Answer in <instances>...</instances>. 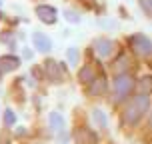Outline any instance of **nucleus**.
<instances>
[{"label": "nucleus", "mask_w": 152, "mask_h": 144, "mask_svg": "<svg viewBox=\"0 0 152 144\" xmlns=\"http://www.w3.org/2000/svg\"><path fill=\"white\" fill-rule=\"evenodd\" d=\"M0 116H2V106H0Z\"/></svg>", "instance_id": "27"}, {"label": "nucleus", "mask_w": 152, "mask_h": 144, "mask_svg": "<svg viewBox=\"0 0 152 144\" xmlns=\"http://www.w3.org/2000/svg\"><path fill=\"white\" fill-rule=\"evenodd\" d=\"M136 2H138V8L142 10V14L152 20V0H136Z\"/></svg>", "instance_id": "20"}, {"label": "nucleus", "mask_w": 152, "mask_h": 144, "mask_svg": "<svg viewBox=\"0 0 152 144\" xmlns=\"http://www.w3.org/2000/svg\"><path fill=\"white\" fill-rule=\"evenodd\" d=\"M62 14H64V20H66V22L68 24H80L82 22V16H80V12H78V10H72V8H64V10H62Z\"/></svg>", "instance_id": "17"}, {"label": "nucleus", "mask_w": 152, "mask_h": 144, "mask_svg": "<svg viewBox=\"0 0 152 144\" xmlns=\"http://www.w3.org/2000/svg\"><path fill=\"white\" fill-rule=\"evenodd\" d=\"M92 120H94V124L98 126V130H106L108 128V116L106 112L102 110V108H92Z\"/></svg>", "instance_id": "13"}, {"label": "nucleus", "mask_w": 152, "mask_h": 144, "mask_svg": "<svg viewBox=\"0 0 152 144\" xmlns=\"http://www.w3.org/2000/svg\"><path fill=\"white\" fill-rule=\"evenodd\" d=\"M2 8H4V0H0V10H2Z\"/></svg>", "instance_id": "25"}, {"label": "nucleus", "mask_w": 152, "mask_h": 144, "mask_svg": "<svg viewBox=\"0 0 152 144\" xmlns=\"http://www.w3.org/2000/svg\"><path fill=\"white\" fill-rule=\"evenodd\" d=\"M148 126H150V130H152V110H150V122H148Z\"/></svg>", "instance_id": "24"}, {"label": "nucleus", "mask_w": 152, "mask_h": 144, "mask_svg": "<svg viewBox=\"0 0 152 144\" xmlns=\"http://www.w3.org/2000/svg\"><path fill=\"white\" fill-rule=\"evenodd\" d=\"M30 42H32L34 52H38V54H50V52H52V48H54L52 38L48 36L46 32H42V30H32Z\"/></svg>", "instance_id": "7"}, {"label": "nucleus", "mask_w": 152, "mask_h": 144, "mask_svg": "<svg viewBox=\"0 0 152 144\" xmlns=\"http://www.w3.org/2000/svg\"><path fill=\"white\" fill-rule=\"evenodd\" d=\"M2 124H4V128L10 130V128H14L16 126V122H18V114H16V110L12 106H6V108H2Z\"/></svg>", "instance_id": "12"}, {"label": "nucleus", "mask_w": 152, "mask_h": 144, "mask_svg": "<svg viewBox=\"0 0 152 144\" xmlns=\"http://www.w3.org/2000/svg\"><path fill=\"white\" fill-rule=\"evenodd\" d=\"M42 72H44V78L50 84H62L64 78H66V72H64V62H58L54 58H46L44 64H42Z\"/></svg>", "instance_id": "4"}, {"label": "nucleus", "mask_w": 152, "mask_h": 144, "mask_svg": "<svg viewBox=\"0 0 152 144\" xmlns=\"http://www.w3.org/2000/svg\"><path fill=\"white\" fill-rule=\"evenodd\" d=\"M92 48H94V52L98 54L100 58L108 60L112 54H116V50H118V42L112 40V38H108V36H98V38L92 40Z\"/></svg>", "instance_id": "6"}, {"label": "nucleus", "mask_w": 152, "mask_h": 144, "mask_svg": "<svg viewBox=\"0 0 152 144\" xmlns=\"http://www.w3.org/2000/svg\"><path fill=\"white\" fill-rule=\"evenodd\" d=\"M2 80H4V74H2V70H0V86H2Z\"/></svg>", "instance_id": "23"}, {"label": "nucleus", "mask_w": 152, "mask_h": 144, "mask_svg": "<svg viewBox=\"0 0 152 144\" xmlns=\"http://www.w3.org/2000/svg\"><path fill=\"white\" fill-rule=\"evenodd\" d=\"M22 66V58H20V54H14V52H4L0 54V70H2V74H14L18 72Z\"/></svg>", "instance_id": "8"}, {"label": "nucleus", "mask_w": 152, "mask_h": 144, "mask_svg": "<svg viewBox=\"0 0 152 144\" xmlns=\"http://www.w3.org/2000/svg\"><path fill=\"white\" fill-rule=\"evenodd\" d=\"M98 24L102 26V28H114V26H116V22H114V20H110V18H104V20H98Z\"/></svg>", "instance_id": "22"}, {"label": "nucleus", "mask_w": 152, "mask_h": 144, "mask_svg": "<svg viewBox=\"0 0 152 144\" xmlns=\"http://www.w3.org/2000/svg\"><path fill=\"white\" fill-rule=\"evenodd\" d=\"M66 62H68L72 68H76L80 64V48L78 46H68L66 48Z\"/></svg>", "instance_id": "16"}, {"label": "nucleus", "mask_w": 152, "mask_h": 144, "mask_svg": "<svg viewBox=\"0 0 152 144\" xmlns=\"http://www.w3.org/2000/svg\"><path fill=\"white\" fill-rule=\"evenodd\" d=\"M0 44L6 46L8 52L16 54V50H18V38H16L14 28H4V30H0Z\"/></svg>", "instance_id": "9"}, {"label": "nucleus", "mask_w": 152, "mask_h": 144, "mask_svg": "<svg viewBox=\"0 0 152 144\" xmlns=\"http://www.w3.org/2000/svg\"><path fill=\"white\" fill-rule=\"evenodd\" d=\"M34 48H32V46H26L24 44L22 48H20V58H22V62H32L34 60Z\"/></svg>", "instance_id": "19"}, {"label": "nucleus", "mask_w": 152, "mask_h": 144, "mask_svg": "<svg viewBox=\"0 0 152 144\" xmlns=\"http://www.w3.org/2000/svg\"><path fill=\"white\" fill-rule=\"evenodd\" d=\"M60 12H58V8L52 6V4H48V2H40L34 6V16H36L38 20L46 26H54V24L58 22V18H60Z\"/></svg>", "instance_id": "5"}, {"label": "nucleus", "mask_w": 152, "mask_h": 144, "mask_svg": "<svg viewBox=\"0 0 152 144\" xmlns=\"http://www.w3.org/2000/svg\"><path fill=\"white\" fill-rule=\"evenodd\" d=\"M28 136V128L26 126H14V138H24Z\"/></svg>", "instance_id": "21"}, {"label": "nucleus", "mask_w": 152, "mask_h": 144, "mask_svg": "<svg viewBox=\"0 0 152 144\" xmlns=\"http://www.w3.org/2000/svg\"><path fill=\"white\" fill-rule=\"evenodd\" d=\"M0 96H2V86H0Z\"/></svg>", "instance_id": "26"}, {"label": "nucleus", "mask_w": 152, "mask_h": 144, "mask_svg": "<svg viewBox=\"0 0 152 144\" xmlns=\"http://www.w3.org/2000/svg\"><path fill=\"white\" fill-rule=\"evenodd\" d=\"M130 48L142 60H150L152 58V40L142 32H136L130 36Z\"/></svg>", "instance_id": "3"}, {"label": "nucleus", "mask_w": 152, "mask_h": 144, "mask_svg": "<svg viewBox=\"0 0 152 144\" xmlns=\"http://www.w3.org/2000/svg\"><path fill=\"white\" fill-rule=\"evenodd\" d=\"M150 110V96L148 94H132L128 100H126V106L122 110V122L126 126H136L138 122L146 116V112Z\"/></svg>", "instance_id": "1"}, {"label": "nucleus", "mask_w": 152, "mask_h": 144, "mask_svg": "<svg viewBox=\"0 0 152 144\" xmlns=\"http://www.w3.org/2000/svg\"><path fill=\"white\" fill-rule=\"evenodd\" d=\"M136 88V80L130 72L124 74H116L112 80V100L114 104H122L132 96V92Z\"/></svg>", "instance_id": "2"}, {"label": "nucleus", "mask_w": 152, "mask_h": 144, "mask_svg": "<svg viewBox=\"0 0 152 144\" xmlns=\"http://www.w3.org/2000/svg\"><path fill=\"white\" fill-rule=\"evenodd\" d=\"M96 76L98 74H96V70L92 68V64H84L82 68L78 70V80H80L82 84H90Z\"/></svg>", "instance_id": "14"}, {"label": "nucleus", "mask_w": 152, "mask_h": 144, "mask_svg": "<svg viewBox=\"0 0 152 144\" xmlns=\"http://www.w3.org/2000/svg\"><path fill=\"white\" fill-rule=\"evenodd\" d=\"M48 128L52 130L54 134L66 132V118L62 116V112H58V110H52V112L48 114Z\"/></svg>", "instance_id": "10"}, {"label": "nucleus", "mask_w": 152, "mask_h": 144, "mask_svg": "<svg viewBox=\"0 0 152 144\" xmlns=\"http://www.w3.org/2000/svg\"><path fill=\"white\" fill-rule=\"evenodd\" d=\"M104 92H106V78L96 76V78L88 84V94H90L92 98H100V96H104Z\"/></svg>", "instance_id": "11"}, {"label": "nucleus", "mask_w": 152, "mask_h": 144, "mask_svg": "<svg viewBox=\"0 0 152 144\" xmlns=\"http://www.w3.org/2000/svg\"><path fill=\"white\" fill-rule=\"evenodd\" d=\"M128 68H130L128 54L120 52V56L116 58V62H114V72H116V74H124V72H128Z\"/></svg>", "instance_id": "15"}, {"label": "nucleus", "mask_w": 152, "mask_h": 144, "mask_svg": "<svg viewBox=\"0 0 152 144\" xmlns=\"http://www.w3.org/2000/svg\"><path fill=\"white\" fill-rule=\"evenodd\" d=\"M138 92L150 94L152 92V76H142V78L138 80Z\"/></svg>", "instance_id": "18"}]
</instances>
